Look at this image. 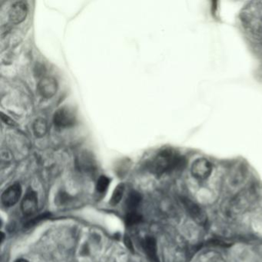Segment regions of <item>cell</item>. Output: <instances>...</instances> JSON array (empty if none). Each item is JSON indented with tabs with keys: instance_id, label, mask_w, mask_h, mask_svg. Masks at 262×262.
<instances>
[{
	"instance_id": "obj_1",
	"label": "cell",
	"mask_w": 262,
	"mask_h": 262,
	"mask_svg": "<svg viewBox=\"0 0 262 262\" xmlns=\"http://www.w3.org/2000/svg\"><path fill=\"white\" fill-rule=\"evenodd\" d=\"M183 160L175 151L165 149L154 157L149 165V170L157 175L178 169L182 165Z\"/></svg>"
},
{
	"instance_id": "obj_2",
	"label": "cell",
	"mask_w": 262,
	"mask_h": 262,
	"mask_svg": "<svg viewBox=\"0 0 262 262\" xmlns=\"http://www.w3.org/2000/svg\"><path fill=\"white\" fill-rule=\"evenodd\" d=\"M77 115L70 107H62L56 111L53 116V123L59 128H68L75 125Z\"/></svg>"
},
{
	"instance_id": "obj_3",
	"label": "cell",
	"mask_w": 262,
	"mask_h": 262,
	"mask_svg": "<svg viewBox=\"0 0 262 262\" xmlns=\"http://www.w3.org/2000/svg\"><path fill=\"white\" fill-rule=\"evenodd\" d=\"M191 171L195 179L199 181L205 180L212 174V164L206 158H199L192 164Z\"/></svg>"
},
{
	"instance_id": "obj_4",
	"label": "cell",
	"mask_w": 262,
	"mask_h": 262,
	"mask_svg": "<svg viewBox=\"0 0 262 262\" xmlns=\"http://www.w3.org/2000/svg\"><path fill=\"white\" fill-rule=\"evenodd\" d=\"M21 209L23 215L26 217H30L35 214L38 209L37 194L32 188H29L23 198Z\"/></svg>"
},
{
	"instance_id": "obj_5",
	"label": "cell",
	"mask_w": 262,
	"mask_h": 262,
	"mask_svg": "<svg viewBox=\"0 0 262 262\" xmlns=\"http://www.w3.org/2000/svg\"><path fill=\"white\" fill-rule=\"evenodd\" d=\"M22 195V187L19 183L12 185L6 188L1 196V201L4 206L12 207L16 204Z\"/></svg>"
},
{
	"instance_id": "obj_6",
	"label": "cell",
	"mask_w": 262,
	"mask_h": 262,
	"mask_svg": "<svg viewBox=\"0 0 262 262\" xmlns=\"http://www.w3.org/2000/svg\"><path fill=\"white\" fill-rule=\"evenodd\" d=\"M28 13V5L25 1H17L10 7L9 18L12 23L19 24L26 19Z\"/></svg>"
},
{
	"instance_id": "obj_7",
	"label": "cell",
	"mask_w": 262,
	"mask_h": 262,
	"mask_svg": "<svg viewBox=\"0 0 262 262\" xmlns=\"http://www.w3.org/2000/svg\"><path fill=\"white\" fill-rule=\"evenodd\" d=\"M37 89L42 96L46 99H50L57 92V82L52 77H44L39 80Z\"/></svg>"
},
{
	"instance_id": "obj_8",
	"label": "cell",
	"mask_w": 262,
	"mask_h": 262,
	"mask_svg": "<svg viewBox=\"0 0 262 262\" xmlns=\"http://www.w3.org/2000/svg\"><path fill=\"white\" fill-rule=\"evenodd\" d=\"M183 204L189 216L192 217V219L195 220L200 225H204L206 222L205 212H203L202 209L197 204H195L192 200L187 198L183 199Z\"/></svg>"
},
{
	"instance_id": "obj_9",
	"label": "cell",
	"mask_w": 262,
	"mask_h": 262,
	"mask_svg": "<svg viewBox=\"0 0 262 262\" xmlns=\"http://www.w3.org/2000/svg\"><path fill=\"white\" fill-rule=\"evenodd\" d=\"M141 246L152 262H159L158 252H157L156 240L153 236H145L141 242Z\"/></svg>"
},
{
	"instance_id": "obj_10",
	"label": "cell",
	"mask_w": 262,
	"mask_h": 262,
	"mask_svg": "<svg viewBox=\"0 0 262 262\" xmlns=\"http://www.w3.org/2000/svg\"><path fill=\"white\" fill-rule=\"evenodd\" d=\"M141 201V195L136 191H132L128 194L126 201H125V208L127 213L128 212H137L138 207L139 206Z\"/></svg>"
},
{
	"instance_id": "obj_11",
	"label": "cell",
	"mask_w": 262,
	"mask_h": 262,
	"mask_svg": "<svg viewBox=\"0 0 262 262\" xmlns=\"http://www.w3.org/2000/svg\"><path fill=\"white\" fill-rule=\"evenodd\" d=\"M32 129H33L34 135L36 137L42 138L45 136L48 132L47 122L46 121L45 119L39 118L34 122Z\"/></svg>"
},
{
	"instance_id": "obj_12",
	"label": "cell",
	"mask_w": 262,
	"mask_h": 262,
	"mask_svg": "<svg viewBox=\"0 0 262 262\" xmlns=\"http://www.w3.org/2000/svg\"><path fill=\"white\" fill-rule=\"evenodd\" d=\"M124 192H125V186H124V185L119 184V185H117V187L114 190L112 198L110 199V205H112V206L117 205L121 201Z\"/></svg>"
},
{
	"instance_id": "obj_13",
	"label": "cell",
	"mask_w": 262,
	"mask_h": 262,
	"mask_svg": "<svg viewBox=\"0 0 262 262\" xmlns=\"http://www.w3.org/2000/svg\"><path fill=\"white\" fill-rule=\"evenodd\" d=\"M142 221V216L138 212H128L125 216V223L128 226L138 225Z\"/></svg>"
},
{
	"instance_id": "obj_14",
	"label": "cell",
	"mask_w": 262,
	"mask_h": 262,
	"mask_svg": "<svg viewBox=\"0 0 262 262\" xmlns=\"http://www.w3.org/2000/svg\"><path fill=\"white\" fill-rule=\"evenodd\" d=\"M110 184V179L108 177L103 176L99 177V179L97 181L96 191L100 194L105 193L108 189Z\"/></svg>"
},
{
	"instance_id": "obj_15",
	"label": "cell",
	"mask_w": 262,
	"mask_h": 262,
	"mask_svg": "<svg viewBox=\"0 0 262 262\" xmlns=\"http://www.w3.org/2000/svg\"><path fill=\"white\" fill-rule=\"evenodd\" d=\"M1 115H2V117L1 118H2V120L4 123L7 124V125H11V126H14V125H15V123H14L13 119H10L7 115H4L2 112L1 113Z\"/></svg>"
},
{
	"instance_id": "obj_16",
	"label": "cell",
	"mask_w": 262,
	"mask_h": 262,
	"mask_svg": "<svg viewBox=\"0 0 262 262\" xmlns=\"http://www.w3.org/2000/svg\"><path fill=\"white\" fill-rule=\"evenodd\" d=\"M15 262H29L27 260H25V259H19L17 260Z\"/></svg>"
}]
</instances>
